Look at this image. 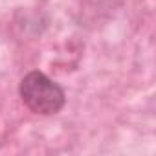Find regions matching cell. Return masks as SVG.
I'll return each instance as SVG.
<instances>
[{
	"label": "cell",
	"mask_w": 156,
	"mask_h": 156,
	"mask_svg": "<svg viewBox=\"0 0 156 156\" xmlns=\"http://www.w3.org/2000/svg\"><path fill=\"white\" fill-rule=\"evenodd\" d=\"M19 94L22 103L31 112L41 116H53L66 103L64 90L39 70L28 72L22 77L19 85Z\"/></svg>",
	"instance_id": "cell-1"
}]
</instances>
